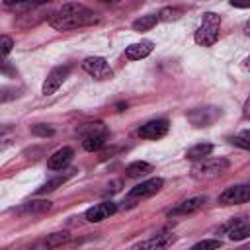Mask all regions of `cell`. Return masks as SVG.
<instances>
[{
    "label": "cell",
    "mask_w": 250,
    "mask_h": 250,
    "mask_svg": "<svg viewBox=\"0 0 250 250\" xmlns=\"http://www.w3.org/2000/svg\"><path fill=\"white\" fill-rule=\"evenodd\" d=\"M174 242V236L172 234H156V236H152V238H148V240H143V242H139V244H135V248H166V246H170Z\"/></svg>",
    "instance_id": "cell-16"
},
{
    "label": "cell",
    "mask_w": 250,
    "mask_h": 250,
    "mask_svg": "<svg viewBox=\"0 0 250 250\" xmlns=\"http://www.w3.org/2000/svg\"><path fill=\"white\" fill-rule=\"evenodd\" d=\"M182 14H184L182 8H176V6L172 8V6H168V8H162V10H160L158 20H160V21H176V20L182 18Z\"/></svg>",
    "instance_id": "cell-22"
},
{
    "label": "cell",
    "mask_w": 250,
    "mask_h": 250,
    "mask_svg": "<svg viewBox=\"0 0 250 250\" xmlns=\"http://www.w3.org/2000/svg\"><path fill=\"white\" fill-rule=\"evenodd\" d=\"M250 199V188L240 184V186H230L219 195L221 205H240Z\"/></svg>",
    "instance_id": "cell-8"
},
{
    "label": "cell",
    "mask_w": 250,
    "mask_h": 250,
    "mask_svg": "<svg viewBox=\"0 0 250 250\" xmlns=\"http://www.w3.org/2000/svg\"><path fill=\"white\" fill-rule=\"evenodd\" d=\"M230 168V162L227 158H201L191 166V178L195 180H211L221 174H225Z\"/></svg>",
    "instance_id": "cell-3"
},
{
    "label": "cell",
    "mask_w": 250,
    "mask_h": 250,
    "mask_svg": "<svg viewBox=\"0 0 250 250\" xmlns=\"http://www.w3.org/2000/svg\"><path fill=\"white\" fill-rule=\"evenodd\" d=\"M223 230L227 232V236H229L230 240H244V238L250 236V227H248L246 219H242V217H236V219L229 221V223L223 227Z\"/></svg>",
    "instance_id": "cell-12"
},
{
    "label": "cell",
    "mask_w": 250,
    "mask_h": 250,
    "mask_svg": "<svg viewBox=\"0 0 250 250\" xmlns=\"http://www.w3.org/2000/svg\"><path fill=\"white\" fill-rule=\"evenodd\" d=\"M150 172H152V164H148L145 160H135V162L127 164V168H125V176L127 178H143V176H146Z\"/></svg>",
    "instance_id": "cell-17"
},
{
    "label": "cell",
    "mask_w": 250,
    "mask_h": 250,
    "mask_svg": "<svg viewBox=\"0 0 250 250\" xmlns=\"http://www.w3.org/2000/svg\"><path fill=\"white\" fill-rule=\"evenodd\" d=\"M115 211H117V203H113V201H102V203H96L94 207H90L84 213V217L90 223H100V221L111 217Z\"/></svg>",
    "instance_id": "cell-9"
},
{
    "label": "cell",
    "mask_w": 250,
    "mask_h": 250,
    "mask_svg": "<svg viewBox=\"0 0 250 250\" xmlns=\"http://www.w3.org/2000/svg\"><path fill=\"white\" fill-rule=\"evenodd\" d=\"M102 2H119V0H102Z\"/></svg>",
    "instance_id": "cell-33"
},
{
    "label": "cell",
    "mask_w": 250,
    "mask_h": 250,
    "mask_svg": "<svg viewBox=\"0 0 250 250\" xmlns=\"http://www.w3.org/2000/svg\"><path fill=\"white\" fill-rule=\"evenodd\" d=\"M219 29H221V16L215 12H205L193 39L201 47H211L219 39Z\"/></svg>",
    "instance_id": "cell-2"
},
{
    "label": "cell",
    "mask_w": 250,
    "mask_h": 250,
    "mask_svg": "<svg viewBox=\"0 0 250 250\" xmlns=\"http://www.w3.org/2000/svg\"><path fill=\"white\" fill-rule=\"evenodd\" d=\"M96 21H98V14L78 2L64 4L61 10H57L49 18V25L57 31H68V29H76V27L90 25Z\"/></svg>",
    "instance_id": "cell-1"
},
{
    "label": "cell",
    "mask_w": 250,
    "mask_h": 250,
    "mask_svg": "<svg viewBox=\"0 0 250 250\" xmlns=\"http://www.w3.org/2000/svg\"><path fill=\"white\" fill-rule=\"evenodd\" d=\"M230 141H232L234 145H238L240 148H244V150H248V148H250V133H248V131H242L240 135L232 137Z\"/></svg>",
    "instance_id": "cell-26"
},
{
    "label": "cell",
    "mask_w": 250,
    "mask_h": 250,
    "mask_svg": "<svg viewBox=\"0 0 250 250\" xmlns=\"http://www.w3.org/2000/svg\"><path fill=\"white\" fill-rule=\"evenodd\" d=\"M221 117V109L219 107H197L193 111L188 113V119L193 127H209L213 125L217 119Z\"/></svg>",
    "instance_id": "cell-7"
},
{
    "label": "cell",
    "mask_w": 250,
    "mask_h": 250,
    "mask_svg": "<svg viewBox=\"0 0 250 250\" xmlns=\"http://www.w3.org/2000/svg\"><path fill=\"white\" fill-rule=\"evenodd\" d=\"M221 244H223V242H221V240H217V238H207V240L195 242V244H193V248H195V250H201V248H203V250H207V248H219Z\"/></svg>",
    "instance_id": "cell-27"
},
{
    "label": "cell",
    "mask_w": 250,
    "mask_h": 250,
    "mask_svg": "<svg viewBox=\"0 0 250 250\" xmlns=\"http://www.w3.org/2000/svg\"><path fill=\"white\" fill-rule=\"evenodd\" d=\"M82 68L96 80H111L113 78V70L104 57H86L82 61Z\"/></svg>",
    "instance_id": "cell-5"
},
{
    "label": "cell",
    "mask_w": 250,
    "mask_h": 250,
    "mask_svg": "<svg viewBox=\"0 0 250 250\" xmlns=\"http://www.w3.org/2000/svg\"><path fill=\"white\" fill-rule=\"evenodd\" d=\"M156 21H158L156 14H146V16H141L139 20L133 21V29L135 31H148V29H152L156 25Z\"/></svg>",
    "instance_id": "cell-20"
},
{
    "label": "cell",
    "mask_w": 250,
    "mask_h": 250,
    "mask_svg": "<svg viewBox=\"0 0 250 250\" xmlns=\"http://www.w3.org/2000/svg\"><path fill=\"white\" fill-rule=\"evenodd\" d=\"M105 139H107V133L86 135V137H82V148H84V150H88V152L100 150V148L105 145Z\"/></svg>",
    "instance_id": "cell-18"
},
{
    "label": "cell",
    "mask_w": 250,
    "mask_h": 250,
    "mask_svg": "<svg viewBox=\"0 0 250 250\" xmlns=\"http://www.w3.org/2000/svg\"><path fill=\"white\" fill-rule=\"evenodd\" d=\"M68 238H70V234H68V230H61V232H53V234H49V236L45 238V246H61V244H64V242H68Z\"/></svg>",
    "instance_id": "cell-23"
},
{
    "label": "cell",
    "mask_w": 250,
    "mask_h": 250,
    "mask_svg": "<svg viewBox=\"0 0 250 250\" xmlns=\"http://www.w3.org/2000/svg\"><path fill=\"white\" fill-rule=\"evenodd\" d=\"M168 121L166 119H152L139 127V137L143 139H160L168 133Z\"/></svg>",
    "instance_id": "cell-10"
},
{
    "label": "cell",
    "mask_w": 250,
    "mask_h": 250,
    "mask_svg": "<svg viewBox=\"0 0 250 250\" xmlns=\"http://www.w3.org/2000/svg\"><path fill=\"white\" fill-rule=\"evenodd\" d=\"M29 0H4L6 6H25Z\"/></svg>",
    "instance_id": "cell-31"
},
{
    "label": "cell",
    "mask_w": 250,
    "mask_h": 250,
    "mask_svg": "<svg viewBox=\"0 0 250 250\" xmlns=\"http://www.w3.org/2000/svg\"><path fill=\"white\" fill-rule=\"evenodd\" d=\"M72 156H74V150H72L70 146H62V148L55 150V152L49 156L47 168H49V170H62V168H66V166L70 164Z\"/></svg>",
    "instance_id": "cell-14"
},
{
    "label": "cell",
    "mask_w": 250,
    "mask_h": 250,
    "mask_svg": "<svg viewBox=\"0 0 250 250\" xmlns=\"http://www.w3.org/2000/svg\"><path fill=\"white\" fill-rule=\"evenodd\" d=\"M64 180H66V176H59V178H55V180H49L47 184H43V186L37 189V193H47V191H53V189H57V186L64 184Z\"/></svg>",
    "instance_id": "cell-25"
},
{
    "label": "cell",
    "mask_w": 250,
    "mask_h": 250,
    "mask_svg": "<svg viewBox=\"0 0 250 250\" xmlns=\"http://www.w3.org/2000/svg\"><path fill=\"white\" fill-rule=\"evenodd\" d=\"M211 152H213V145L211 143H197V145H193L191 148L186 150V158H189V160H201V158L209 156Z\"/></svg>",
    "instance_id": "cell-19"
},
{
    "label": "cell",
    "mask_w": 250,
    "mask_h": 250,
    "mask_svg": "<svg viewBox=\"0 0 250 250\" xmlns=\"http://www.w3.org/2000/svg\"><path fill=\"white\" fill-rule=\"evenodd\" d=\"M78 133L82 137L86 135H96V133H107V127L102 123V121H90V123H84L78 127Z\"/></svg>",
    "instance_id": "cell-21"
},
{
    "label": "cell",
    "mask_w": 250,
    "mask_h": 250,
    "mask_svg": "<svg viewBox=\"0 0 250 250\" xmlns=\"http://www.w3.org/2000/svg\"><path fill=\"white\" fill-rule=\"evenodd\" d=\"M205 195H197V197H189L182 203H178L174 209L168 211V217H178V215H189V213H195L199 211L203 205H205Z\"/></svg>",
    "instance_id": "cell-13"
},
{
    "label": "cell",
    "mask_w": 250,
    "mask_h": 250,
    "mask_svg": "<svg viewBox=\"0 0 250 250\" xmlns=\"http://www.w3.org/2000/svg\"><path fill=\"white\" fill-rule=\"evenodd\" d=\"M14 47V39L10 35H0V59H6L12 53Z\"/></svg>",
    "instance_id": "cell-24"
},
{
    "label": "cell",
    "mask_w": 250,
    "mask_h": 250,
    "mask_svg": "<svg viewBox=\"0 0 250 250\" xmlns=\"http://www.w3.org/2000/svg\"><path fill=\"white\" fill-rule=\"evenodd\" d=\"M14 98H18V90L16 88H8V86L0 88V104L2 102H10Z\"/></svg>",
    "instance_id": "cell-29"
},
{
    "label": "cell",
    "mask_w": 250,
    "mask_h": 250,
    "mask_svg": "<svg viewBox=\"0 0 250 250\" xmlns=\"http://www.w3.org/2000/svg\"><path fill=\"white\" fill-rule=\"evenodd\" d=\"M53 207V203L49 199H35V201H27L23 205H20L18 209H12L18 217H33V215H43Z\"/></svg>",
    "instance_id": "cell-11"
},
{
    "label": "cell",
    "mask_w": 250,
    "mask_h": 250,
    "mask_svg": "<svg viewBox=\"0 0 250 250\" xmlns=\"http://www.w3.org/2000/svg\"><path fill=\"white\" fill-rule=\"evenodd\" d=\"M68 74H70V66H68V64L51 68V72L47 74V78H45V82H43V86H41V94H43V96H53V94L62 86V82L68 78Z\"/></svg>",
    "instance_id": "cell-6"
},
{
    "label": "cell",
    "mask_w": 250,
    "mask_h": 250,
    "mask_svg": "<svg viewBox=\"0 0 250 250\" xmlns=\"http://www.w3.org/2000/svg\"><path fill=\"white\" fill-rule=\"evenodd\" d=\"M31 133H33V135H39V137H51V135L55 133V129H53V127H47V125H43V123H39V125H33V127H31Z\"/></svg>",
    "instance_id": "cell-28"
},
{
    "label": "cell",
    "mask_w": 250,
    "mask_h": 250,
    "mask_svg": "<svg viewBox=\"0 0 250 250\" xmlns=\"http://www.w3.org/2000/svg\"><path fill=\"white\" fill-rule=\"evenodd\" d=\"M154 49V43L148 41V39H143V41H137V43H131L127 49H125V57L129 61H141L145 57H148Z\"/></svg>",
    "instance_id": "cell-15"
},
{
    "label": "cell",
    "mask_w": 250,
    "mask_h": 250,
    "mask_svg": "<svg viewBox=\"0 0 250 250\" xmlns=\"http://www.w3.org/2000/svg\"><path fill=\"white\" fill-rule=\"evenodd\" d=\"M162 186H164V180H162V178H150V180H146V182H141L139 186H135V188L127 193L125 201H127V205H135V201L146 199V197H152L154 193H158V191L162 189Z\"/></svg>",
    "instance_id": "cell-4"
},
{
    "label": "cell",
    "mask_w": 250,
    "mask_h": 250,
    "mask_svg": "<svg viewBox=\"0 0 250 250\" xmlns=\"http://www.w3.org/2000/svg\"><path fill=\"white\" fill-rule=\"evenodd\" d=\"M47 2H51V0H29L25 4V8H29V6H41V4H47Z\"/></svg>",
    "instance_id": "cell-32"
},
{
    "label": "cell",
    "mask_w": 250,
    "mask_h": 250,
    "mask_svg": "<svg viewBox=\"0 0 250 250\" xmlns=\"http://www.w3.org/2000/svg\"><path fill=\"white\" fill-rule=\"evenodd\" d=\"M234 8H248L250 6V0H229Z\"/></svg>",
    "instance_id": "cell-30"
}]
</instances>
